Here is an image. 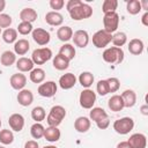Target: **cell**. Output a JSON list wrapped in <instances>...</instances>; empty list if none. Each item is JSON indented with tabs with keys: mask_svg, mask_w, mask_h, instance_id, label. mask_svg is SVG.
Listing matches in <instances>:
<instances>
[{
	"mask_svg": "<svg viewBox=\"0 0 148 148\" xmlns=\"http://www.w3.org/2000/svg\"><path fill=\"white\" fill-rule=\"evenodd\" d=\"M67 12L74 21H81L89 18L92 15V8L88 3H84L81 0H69L66 3Z\"/></svg>",
	"mask_w": 148,
	"mask_h": 148,
	"instance_id": "1",
	"label": "cell"
},
{
	"mask_svg": "<svg viewBox=\"0 0 148 148\" xmlns=\"http://www.w3.org/2000/svg\"><path fill=\"white\" fill-rule=\"evenodd\" d=\"M125 57V53L123 51L121 47H116V46H111L104 50L102 58L105 62L111 64V65H119L123 62Z\"/></svg>",
	"mask_w": 148,
	"mask_h": 148,
	"instance_id": "2",
	"label": "cell"
},
{
	"mask_svg": "<svg viewBox=\"0 0 148 148\" xmlns=\"http://www.w3.org/2000/svg\"><path fill=\"white\" fill-rule=\"evenodd\" d=\"M65 117H66V109L61 105H54L50 109V112L46 117V121L49 126L58 127Z\"/></svg>",
	"mask_w": 148,
	"mask_h": 148,
	"instance_id": "3",
	"label": "cell"
},
{
	"mask_svg": "<svg viewBox=\"0 0 148 148\" xmlns=\"http://www.w3.org/2000/svg\"><path fill=\"white\" fill-rule=\"evenodd\" d=\"M133 128H134V120L131 117H123L114 120L113 123V130L121 135L128 134Z\"/></svg>",
	"mask_w": 148,
	"mask_h": 148,
	"instance_id": "4",
	"label": "cell"
},
{
	"mask_svg": "<svg viewBox=\"0 0 148 148\" xmlns=\"http://www.w3.org/2000/svg\"><path fill=\"white\" fill-rule=\"evenodd\" d=\"M52 50L50 47H38L32 51L31 60L35 65H43L52 58Z\"/></svg>",
	"mask_w": 148,
	"mask_h": 148,
	"instance_id": "5",
	"label": "cell"
},
{
	"mask_svg": "<svg viewBox=\"0 0 148 148\" xmlns=\"http://www.w3.org/2000/svg\"><path fill=\"white\" fill-rule=\"evenodd\" d=\"M103 25H104V30L109 34H113L117 31L118 27H119V15L117 14V12L114 13H106L103 16Z\"/></svg>",
	"mask_w": 148,
	"mask_h": 148,
	"instance_id": "6",
	"label": "cell"
},
{
	"mask_svg": "<svg viewBox=\"0 0 148 148\" xmlns=\"http://www.w3.org/2000/svg\"><path fill=\"white\" fill-rule=\"evenodd\" d=\"M79 102H80L81 108L87 109V110L92 109L95 105V102H96V92L94 90H91L90 88L83 89L80 94Z\"/></svg>",
	"mask_w": 148,
	"mask_h": 148,
	"instance_id": "7",
	"label": "cell"
},
{
	"mask_svg": "<svg viewBox=\"0 0 148 148\" xmlns=\"http://www.w3.org/2000/svg\"><path fill=\"white\" fill-rule=\"evenodd\" d=\"M111 39H112V35L106 32L104 29H101L92 35V44L97 49L106 47L111 43Z\"/></svg>",
	"mask_w": 148,
	"mask_h": 148,
	"instance_id": "8",
	"label": "cell"
},
{
	"mask_svg": "<svg viewBox=\"0 0 148 148\" xmlns=\"http://www.w3.org/2000/svg\"><path fill=\"white\" fill-rule=\"evenodd\" d=\"M57 83L54 81H46V82H42L38 88H37V92L45 98H51L57 94Z\"/></svg>",
	"mask_w": 148,
	"mask_h": 148,
	"instance_id": "9",
	"label": "cell"
},
{
	"mask_svg": "<svg viewBox=\"0 0 148 148\" xmlns=\"http://www.w3.org/2000/svg\"><path fill=\"white\" fill-rule=\"evenodd\" d=\"M31 36H32V39L35 40V43H37L40 46L47 45L50 43V40H51L50 32L46 31L43 28H36V29H34L32 32H31Z\"/></svg>",
	"mask_w": 148,
	"mask_h": 148,
	"instance_id": "10",
	"label": "cell"
},
{
	"mask_svg": "<svg viewBox=\"0 0 148 148\" xmlns=\"http://www.w3.org/2000/svg\"><path fill=\"white\" fill-rule=\"evenodd\" d=\"M73 43L75 46L77 47H86L88 44H89V34L86 31V30H76L75 32H73Z\"/></svg>",
	"mask_w": 148,
	"mask_h": 148,
	"instance_id": "11",
	"label": "cell"
},
{
	"mask_svg": "<svg viewBox=\"0 0 148 148\" xmlns=\"http://www.w3.org/2000/svg\"><path fill=\"white\" fill-rule=\"evenodd\" d=\"M8 124L10 130L15 132H21L24 127V117L21 113H13L8 118Z\"/></svg>",
	"mask_w": 148,
	"mask_h": 148,
	"instance_id": "12",
	"label": "cell"
},
{
	"mask_svg": "<svg viewBox=\"0 0 148 148\" xmlns=\"http://www.w3.org/2000/svg\"><path fill=\"white\" fill-rule=\"evenodd\" d=\"M76 76L73 74V73H66V74H62L60 77H59V86L61 89L64 90H68V89H72L75 84H76Z\"/></svg>",
	"mask_w": 148,
	"mask_h": 148,
	"instance_id": "13",
	"label": "cell"
},
{
	"mask_svg": "<svg viewBox=\"0 0 148 148\" xmlns=\"http://www.w3.org/2000/svg\"><path fill=\"white\" fill-rule=\"evenodd\" d=\"M9 84L13 89L15 90H22L24 89L25 84H27V76L22 73H15L10 76L9 79Z\"/></svg>",
	"mask_w": 148,
	"mask_h": 148,
	"instance_id": "14",
	"label": "cell"
},
{
	"mask_svg": "<svg viewBox=\"0 0 148 148\" xmlns=\"http://www.w3.org/2000/svg\"><path fill=\"white\" fill-rule=\"evenodd\" d=\"M128 145L132 148H146L147 147V138L142 133H134L127 140Z\"/></svg>",
	"mask_w": 148,
	"mask_h": 148,
	"instance_id": "15",
	"label": "cell"
},
{
	"mask_svg": "<svg viewBox=\"0 0 148 148\" xmlns=\"http://www.w3.org/2000/svg\"><path fill=\"white\" fill-rule=\"evenodd\" d=\"M45 22L52 27H61L64 22V16L59 12L51 10L45 14Z\"/></svg>",
	"mask_w": 148,
	"mask_h": 148,
	"instance_id": "16",
	"label": "cell"
},
{
	"mask_svg": "<svg viewBox=\"0 0 148 148\" xmlns=\"http://www.w3.org/2000/svg\"><path fill=\"white\" fill-rule=\"evenodd\" d=\"M35 64L32 62L31 58H27V57H21L16 60V68L20 73H27V72H31L34 69Z\"/></svg>",
	"mask_w": 148,
	"mask_h": 148,
	"instance_id": "17",
	"label": "cell"
},
{
	"mask_svg": "<svg viewBox=\"0 0 148 148\" xmlns=\"http://www.w3.org/2000/svg\"><path fill=\"white\" fill-rule=\"evenodd\" d=\"M90 125H91V120L88 117H84V116L77 117L75 119V121H74V128L79 133H86V132H88L89 128H90Z\"/></svg>",
	"mask_w": 148,
	"mask_h": 148,
	"instance_id": "18",
	"label": "cell"
},
{
	"mask_svg": "<svg viewBox=\"0 0 148 148\" xmlns=\"http://www.w3.org/2000/svg\"><path fill=\"white\" fill-rule=\"evenodd\" d=\"M17 102L22 106H29L34 102V94L29 89H22L17 94Z\"/></svg>",
	"mask_w": 148,
	"mask_h": 148,
	"instance_id": "19",
	"label": "cell"
},
{
	"mask_svg": "<svg viewBox=\"0 0 148 148\" xmlns=\"http://www.w3.org/2000/svg\"><path fill=\"white\" fill-rule=\"evenodd\" d=\"M143 47H145V44L142 42V39L140 38H133L130 40L128 43V52L133 56H140L142 52H143Z\"/></svg>",
	"mask_w": 148,
	"mask_h": 148,
	"instance_id": "20",
	"label": "cell"
},
{
	"mask_svg": "<svg viewBox=\"0 0 148 148\" xmlns=\"http://www.w3.org/2000/svg\"><path fill=\"white\" fill-rule=\"evenodd\" d=\"M121 98L124 102V108H133L136 103V94L132 89H126L121 92Z\"/></svg>",
	"mask_w": 148,
	"mask_h": 148,
	"instance_id": "21",
	"label": "cell"
},
{
	"mask_svg": "<svg viewBox=\"0 0 148 148\" xmlns=\"http://www.w3.org/2000/svg\"><path fill=\"white\" fill-rule=\"evenodd\" d=\"M60 136H61V132H60V130L58 127L49 126V127H46L44 130L43 138L49 142H57V141H59Z\"/></svg>",
	"mask_w": 148,
	"mask_h": 148,
	"instance_id": "22",
	"label": "cell"
},
{
	"mask_svg": "<svg viewBox=\"0 0 148 148\" xmlns=\"http://www.w3.org/2000/svg\"><path fill=\"white\" fill-rule=\"evenodd\" d=\"M37 17H38V14H37V12L34 8L27 7V8H23L20 12V20H21V22L32 23L34 21L37 20Z\"/></svg>",
	"mask_w": 148,
	"mask_h": 148,
	"instance_id": "23",
	"label": "cell"
},
{
	"mask_svg": "<svg viewBox=\"0 0 148 148\" xmlns=\"http://www.w3.org/2000/svg\"><path fill=\"white\" fill-rule=\"evenodd\" d=\"M108 106L113 112H119L124 109V102L120 95H112L108 101Z\"/></svg>",
	"mask_w": 148,
	"mask_h": 148,
	"instance_id": "24",
	"label": "cell"
},
{
	"mask_svg": "<svg viewBox=\"0 0 148 148\" xmlns=\"http://www.w3.org/2000/svg\"><path fill=\"white\" fill-rule=\"evenodd\" d=\"M30 49V44L27 39L24 38H21V39H17L15 43H14V53L15 54H18V56H24L25 53H28Z\"/></svg>",
	"mask_w": 148,
	"mask_h": 148,
	"instance_id": "25",
	"label": "cell"
},
{
	"mask_svg": "<svg viewBox=\"0 0 148 148\" xmlns=\"http://www.w3.org/2000/svg\"><path fill=\"white\" fill-rule=\"evenodd\" d=\"M57 37L59 40L61 42H68L69 39H72L73 37V30L71 27L68 25H61L58 30H57Z\"/></svg>",
	"mask_w": 148,
	"mask_h": 148,
	"instance_id": "26",
	"label": "cell"
},
{
	"mask_svg": "<svg viewBox=\"0 0 148 148\" xmlns=\"http://www.w3.org/2000/svg\"><path fill=\"white\" fill-rule=\"evenodd\" d=\"M69 60L67 59V58H65L64 56H61V54H57L54 58H53V60H52V65H53V67L56 68V69H58V71H65V69H67L68 68V66H69Z\"/></svg>",
	"mask_w": 148,
	"mask_h": 148,
	"instance_id": "27",
	"label": "cell"
},
{
	"mask_svg": "<svg viewBox=\"0 0 148 148\" xmlns=\"http://www.w3.org/2000/svg\"><path fill=\"white\" fill-rule=\"evenodd\" d=\"M59 54L64 56L65 58H67L69 61L73 60L75 58V54H76V51H75V47L69 44V43H65L64 45H61V47L59 49Z\"/></svg>",
	"mask_w": 148,
	"mask_h": 148,
	"instance_id": "28",
	"label": "cell"
},
{
	"mask_svg": "<svg viewBox=\"0 0 148 148\" xmlns=\"http://www.w3.org/2000/svg\"><path fill=\"white\" fill-rule=\"evenodd\" d=\"M0 62L5 67H9V66H12L13 64L16 62V54L13 51H9V50L5 51V52H2V54L0 57Z\"/></svg>",
	"mask_w": 148,
	"mask_h": 148,
	"instance_id": "29",
	"label": "cell"
},
{
	"mask_svg": "<svg viewBox=\"0 0 148 148\" xmlns=\"http://www.w3.org/2000/svg\"><path fill=\"white\" fill-rule=\"evenodd\" d=\"M29 79L34 83H42V82H44V80H45V71L43 68L36 67V68H34L30 72Z\"/></svg>",
	"mask_w": 148,
	"mask_h": 148,
	"instance_id": "30",
	"label": "cell"
},
{
	"mask_svg": "<svg viewBox=\"0 0 148 148\" xmlns=\"http://www.w3.org/2000/svg\"><path fill=\"white\" fill-rule=\"evenodd\" d=\"M108 117H109V116H108L106 111H105L104 109H102V108L96 106V108L90 109V112H89V119L92 120V121H95V123H97V121L101 120V119L108 118Z\"/></svg>",
	"mask_w": 148,
	"mask_h": 148,
	"instance_id": "31",
	"label": "cell"
},
{
	"mask_svg": "<svg viewBox=\"0 0 148 148\" xmlns=\"http://www.w3.org/2000/svg\"><path fill=\"white\" fill-rule=\"evenodd\" d=\"M79 82H80V84L84 88V89H87V88H90L91 87V84L94 83V80H95V77H94V75H92V73H90V72H82L80 75H79Z\"/></svg>",
	"mask_w": 148,
	"mask_h": 148,
	"instance_id": "32",
	"label": "cell"
},
{
	"mask_svg": "<svg viewBox=\"0 0 148 148\" xmlns=\"http://www.w3.org/2000/svg\"><path fill=\"white\" fill-rule=\"evenodd\" d=\"M2 39L7 44L15 43L17 40V31H16V29H13V28L5 29V31L2 32Z\"/></svg>",
	"mask_w": 148,
	"mask_h": 148,
	"instance_id": "33",
	"label": "cell"
},
{
	"mask_svg": "<svg viewBox=\"0 0 148 148\" xmlns=\"http://www.w3.org/2000/svg\"><path fill=\"white\" fill-rule=\"evenodd\" d=\"M111 43L116 47H121L123 45H125L127 43V35L125 32H123V31H118V32L112 35Z\"/></svg>",
	"mask_w": 148,
	"mask_h": 148,
	"instance_id": "34",
	"label": "cell"
},
{
	"mask_svg": "<svg viewBox=\"0 0 148 148\" xmlns=\"http://www.w3.org/2000/svg\"><path fill=\"white\" fill-rule=\"evenodd\" d=\"M31 118L36 123H40L46 118V111L43 106H35L31 110Z\"/></svg>",
	"mask_w": 148,
	"mask_h": 148,
	"instance_id": "35",
	"label": "cell"
},
{
	"mask_svg": "<svg viewBox=\"0 0 148 148\" xmlns=\"http://www.w3.org/2000/svg\"><path fill=\"white\" fill-rule=\"evenodd\" d=\"M126 10L128 14L131 15H136L139 14L142 9H141V5L139 0H128L126 2Z\"/></svg>",
	"mask_w": 148,
	"mask_h": 148,
	"instance_id": "36",
	"label": "cell"
},
{
	"mask_svg": "<svg viewBox=\"0 0 148 148\" xmlns=\"http://www.w3.org/2000/svg\"><path fill=\"white\" fill-rule=\"evenodd\" d=\"M44 130H45V127L40 124V123H35L34 125H31V127H30V134H31V136L34 138V139H40V138H43V135H44Z\"/></svg>",
	"mask_w": 148,
	"mask_h": 148,
	"instance_id": "37",
	"label": "cell"
},
{
	"mask_svg": "<svg viewBox=\"0 0 148 148\" xmlns=\"http://www.w3.org/2000/svg\"><path fill=\"white\" fill-rule=\"evenodd\" d=\"M14 141V134L10 130H1L0 131V142L5 146L13 143Z\"/></svg>",
	"mask_w": 148,
	"mask_h": 148,
	"instance_id": "38",
	"label": "cell"
},
{
	"mask_svg": "<svg viewBox=\"0 0 148 148\" xmlns=\"http://www.w3.org/2000/svg\"><path fill=\"white\" fill-rule=\"evenodd\" d=\"M118 7L117 0H104L102 3V10L104 14L106 13H114Z\"/></svg>",
	"mask_w": 148,
	"mask_h": 148,
	"instance_id": "39",
	"label": "cell"
},
{
	"mask_svg": "<svg viewBox=\"0 0 148 148\" xmlns=\"http://www.w3.org/2000/svg\"><path fill=\"white\" fill-rule=\"evenodd\" d=\"M34 30V27H32V23H29V22H21L18 25H17V29L16 31L20 34V35H29L31 34Z\"/></svg>",
	"mask_w": 148,
	"mask_h": 148,
	"instance_id": "40",
	"label": "cell"
},
{
	"mask_svg": "<svg viewBox=\"0 0 148 148\" xmlns=\"http://www.w3.org/2000/svg\"><path fill=\"white\" fill-rule=\"evenodd\" d=\"M96 91L98 92V95L101 96H105L108 95L110 91H109V86H108V82L106 80H99L96 84Z\"/></svg>",
	"mask_w": 148,
	"mask_h": 148,
	"instance_id": "41",
	"label": "cell"
},
{
	"mask_svg": "<svg viewBox=\"0 0 148 148\" xmlns=\"http://www.w3.org/2000/svg\"><path fill=\"white\" fill-rule=\"evenodd\" d=\"M108 86H109V91L110 92H116L120 88V81L117 77H109L106 79Z\"/></svg>",
	"mask_w": 148,
	"mask_h": 148,
	"instance_id": "42",
	"label": "cell"
},
{
	"mask_svg": "<svg viewBox=\"0 0 148 148\" xmlns=\"http://www.w3.org/2000/svg\"><path fill=\"white\" fill-rule=\"evenodd\" d=\"M13 20H12V16L8 15V14H0V28H6L8 29L12 24Z\"/></svg>",
	"mask_w": 148,
	"mask_h": 148,
	"instance_id": "43",
	"label": "cell"
},
{
	"mask_svg": "<svg viewBox=\"0 0 148 148\" xmlns=\"http://www.w3.org/2000/svg\"><path fill=\"white\" fill-rule=\"evenodd\" d=\"M50 7L52 9H54V12H58L60 9H62V7L65 6V1L64 0H50Z\"/></svg>",
	"mask_w": 148,
	"mask_h": 148,
	"instance_id": "44",
	"label": "cell"
},
{
	"mask_svg": "<svg viewBox=\"0 0 148 148\" xmlns=\"http://www.w3.org/2000/svg\"><path fill=\"white\" fill-rule=\"evenodd\" d=\"M96 125H97V127H98L99 130H106V128L110 126V119H109V117L98 120V121L96 123Z\"/></svg>",
	"mask_w": 148,
	"mask_h": 148,
	"instance_id": "45",
	"label": "cell"
},
{
	"mask_svg": "<svg viewBox=\"0 0 148 148\" xmlns=\"http://www.w3.org/2000/svg\"><path fill=\"white\" fill-rule=\"evenodd\" d=\"M24 148H39V146L36 140H28L24 143Z\"/></svg>",
	"mask_w": 148,
	"mask_h": 148,
	"instance_id": "46",
	"label": "cell"
},
{
	"mask_svg": "<svg viewBox=\"0 0 148 148\" xmlns=\"http://www.w3.org/2000/svg\"><path fill=\"white\" fill-rule=\"evenodd\" d=\"M141 23H142L145 27H148V12H145V14L142 15V17H141Z\"/></svg>",
	"mask_w": 148,
	"mask_h": 148,
	"instance_id": "47",
	"label": "cell"
},
{
	"mask_svg": "<svg viewBox=\"0 0 148 148\" xmlns=\"http://www.w3.org/2000/svg\"><path fill=\"white\" fill-rule=\"evenodd\" d=\"M117 148H132V147L128 145L127 141H121V142H119L117 145Z\"/></svg>",
	"mask_w": 148,
	"mask_h": 148,
	"instance_id": "48",
	"label": "cell"
},
{
	"mask_svg": "<svg viewBox=\"0 0 148 148\" xmlns=\"http://www.w3.org/2000/svg\"><path fill=\"white\" fill-rule=\"evenodd\" d=\"M140 5H141V9L148 12V1L147 0H141L140 1Z\"/></svg>",
	"mask_w": 148,
	"mask_h": 148,
	"instance_id": "49",
	"label": "cell"
},
{
	"mask_svg": "<svg viewBox=\"0 0 148 148\" xmlns=\"http://www.w3.org/2000/svg\"><path fill=\"white\" fill-rule=\"evenodd\" d=\"M140 111L143 116H148V105L147 104H143L141 108H140Z\"/></svg>",
	"mask_w": 148,
	"mask_h": 148,
	"instance_id": "50",
	"label": "cell"
},
{
	"mask_svg": "<svg viewBox=\"0 0 148 148\" xmlns=\"http://www.w3.org/2000/svg\"><path fill=\"white\" fill-rule=\"evenodd\" d=\"M5 7H6V1L5 0H0V13L5 9Z\"/></svg>",
	"mask_w": 148,
	"mask_h": 148,
	"instance_id": "51",
	"label": "cell"
},
{
	"mask_svg": "<svg viewBox=\"0 0 148 148\" xmlns=\"http://www.w3.org/2000/svg\"><path fill=\"white\" fill-rule=\"evenodd\" d=\"M43 148H58V147H56V146H53V145H50V146H44Z\"/></svg>",
	"mask_w": 148,
	"mask_h": 148,
	"instance_id": "52",
	"label": "cell"
},
{
	"mask_svg": "<svg viewBox=\"0 0 148 148\" xmlns=\"http://www.w3.org/2000/svg\"><path fill=\"white\" fill-rule=\"evenodd\" d=\"M0 148H6V147H3V146H0Z\"/></svg>",
	"mask_w": 148,
	"mask_h": 148,
	"instance_id": "53",
	"label": "cell"
},
{
	"mask_svg": "<svg viewBox=\"0 0 148 148\" xmlns=\"http://www.w3.org/2000/svg\"><path fill=\"white\" fill-rule=\"evenodd\" d=\"M0 127H1V118H0Z\"/></svg>",
	"mask_w": 148,
	"mask_h": 148,
	"instance_id": "54",
	"label": "cell"
},
{
	"mask_svg": "<svg viewBox=\"0 0 148 148\" xmlns=\"http://www.w3.org/2000/svg\"><path fill=\"white\" fill-rule=\"evenodd\" d=\"M0 34H1V28H0Z\"/></svg>",
	"mask_w": 148,
	"mask_h": 148,
	"instance_id": "55",
	"label": "cell"
},
{
	"mask_svg": "<svg viewBox=\"0 0 148 148\" xmlns=\"http://www.w3.org/2000/svg\"><path fill=\"white\" fill-rule=\"evenodd\" d=\"M0 14H1V13H0Z\"/></svg>",
	"mask_w": 148,
	"mask_h": 148,
	"instance_id": "56",
	"label": "cell"
}]
</instances>
